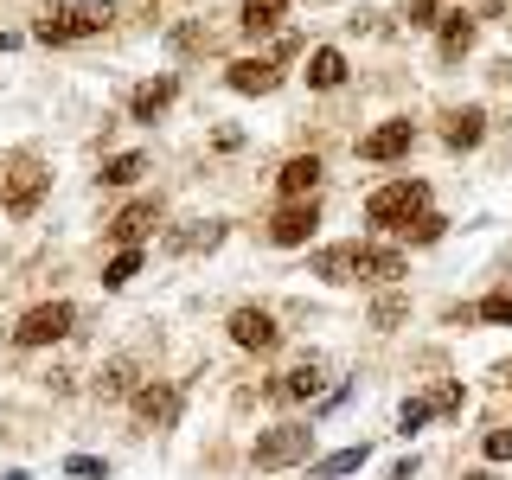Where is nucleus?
Instances as JSON below:
<instances>
[{
	"label": "nucleus",
	"instance_id": "f257e3e1",
	"mask_svg": "<svg viewBox=\"0 0 512 480\" xmlns=\"http://www.w3.org/2000/svg\"><path fill=\"white\" fill-rule=\"evenodd\" d=\"M109 20H116V7L109 0H58V7L39 13V39L45 45H71V39H90V32H109Z\"/></svg>",
	"mask_w": 512,
	"mask_h": 480
},
{
	"label": "nucleus",
	"instance_id": "f03ea898",
	"mask_svg": "<svg viewBox=\"0 0 512 480\" xmlns=\"http://www.w3.org/2000/svg\"><path fill=\"white\" fill-rule=\"evenodd\" d=\"M416 212H429V186L423 180H391V186H378L372 199H365V218L384 224V231H404Z\"/></svg>",
	"mask_w": 512,
	"mask_h": 480
},
{
	"label": "nucleus",
	"instance_id": "7ed1b4c3",
	"mask_svg": "<svg viewBox=\"0 0 512 480\" xmlns=\"http://www.w3.org/2000/svg\"><path fill=\"white\" fill-rule=\"evenodd\" d=\"M71 327H77V308H71V301H45V308H26V314H20L13 340H20V346H52V340H64Z\"/></svg>",
	"mask_w": 512,
	"mask_h": 480
},
{
	"label": "nucleus",
	"instance_id": "20e7f679",
	"mask_svg": "<svg viewBox=\"0 0 512 480\" xmlns=\"http://www.w3.org/2000/svg\"><path fill=\"white\" fill-rule=\"evenodd\" d=\"M308 442H314V429H301V423H282V429H263L256 436V448H250V461L256 468H288V461H301L308 455Z\"/></svg>",
	"mask_w": 512,
	"mask_h": 480
},
{
	"label": "nucleus",
	"instance_id": "39448f33",
	"mask_svg": "<svg viewBox=\"0 0 512 480\" xmlns=\"http://www.w3.org/2000/svg\"><path fill=\"white\" fill-rule=\"evenodd\" d=\"M180 404H186L180 384H141L135 391V423L141 429H173L180 423Z\"/></svg>",
	"mask_w": 512,
	"mask_h": 480
},
{
	"label": "nucleus",
	"instance_id": "423d86ee",
	"mask_svg": "<svg viewBox=\"0 0 512 480\" xmlns=\"http://www.w3.org/2000/svg\"><path fill=\"white\" fill-rule=\"evenodd\" d=\"M45 186H52V173L26 160L20 173H7V192H0V205H7L13 218H32V212H39V199H45Z\"/></svg>",
	"mask_w": 512,
	"mask_h": 480
},
{
	"label": "nucleus",
	"instance_id": "0eeeda50",
	"mask_svg": "<svg viewBox=\"0 0 512 480\" xmlns=\"http://www.w3.org/2000/svg\"><path fill=\"white\" fill-rule=\"evenodd\" d=\"M314 224H320V212H314V199H295V205H282L276 218H269V237H276L282 250H301L314 237Z\"/></svg>",
	"mask_w": 512,
	"mask_h": 480
},
{
	"label": "nucleus",
	"instance_id": "6e6552de",
	"mask_svg": "<svg viewBox=\"0 0 512 480\" xmlns=\"http://www.w3.org/2000/svg\"><path fill=\"white\" fill-rule=\"evenodd\" d=\"M231 340L244 346V352H276L282 327H276V320H269L263 308H237V314H231Z\"/></svg>",
	"mask_w": 512,
	"mask_h": 480
},
{
	"label": "nucleus",
	"instance_id": "1a4fd4ad",
	"mask_svg": "<svg viewBox=\"0 0 512 480\" xmlns=\"http://www.w3.org/2000/svg\"><path fill=\"white\" fill-rule=\"evenodd\" d=\"M224 84H231L237 96H269L282 84V64H269V58H237L231 71H224Z\"/></svg>",
	"mask_w": 512,
	"mask_h": 480
},
{
	"label": "nucleus",
	"instance_id": "9d476101",
	"mask_svg": "<svg viewBox=\"0 0 512 480\" xmlns=\"http://www.w3.org/2000/svg\"><path fill=\"white\" fill-rule=\"evenodd\" d=\"M314 276L320 282H359L365 276V244H333L314 256Z\"/></svg>",
	"mask_w": 512,
	"mask_h": 480
},
{
	"label": "nucleus",
	"instance_id": "9b49d317",
	"mask_svg": "<svg viewBox=\"0 0 512 480\" xmlns=\"http://www.w3.org/2000/svg\"><path fill=\"white\" fill-rule=\"evenodd\" d=\"M276 186L288 192V205H295V199H314V186H320V154H295V160H282Z\"/></svg>",
	"mask_w": 512,
	"mask_h": 480
},
{
	"label": "nucleus",
	"instance_id": "f8f14e48",
	"mask_svg": "<svg viewBox=\"0 0 512 480\" xmlns=\"http://www.w3.org/2000/svg\"><path fill=\"white\" fill-rule=\"evenodd\" d=\"M410 135H416L410 122H384V128H372V135L359 141V160H397V154H410Z\"/></svg>",
	"mask_w": 512,
	"mask_h": 480
},
{
	"label": "nucleus",
	"instance_id": "ddd939ff",
	"mask_svg": "<svg viewBox=\"0 0 512 480\" xmlns=\"http://www.w3.org/2000/svg\"><path fill=\"white\" fill-rule=\"evenodd\" d=\"M148 224H154V199H135V205H122V212L109 218V237H116L122 250H135L141 237H148Z\"/></svg>",
	"mask_w": 512,
	"mask_h": 480
},
{
	"label": "nucleus",
	"instance_id": "4468645a",
	"mask_svg": "<svg viewBox=\"0 0 512 480\" xmlns=\"http://www.w3.org/2000/svg\"><path fill=\"white\" fill-rule=\"evenodd\" d=\"M480 135H487V109H480V103H468V109H455V116H448V128H442V141H448V148H474V141Z\"/></svg>",
	"mask_w": 512,
	"mask_h": 480
},
{
	"label": "nucleus",
	"instance_id": "2eb2a0df",
	"mask_svg": "<svg viewBox=\"0 0 512 480\" xmlns=\"http://www.w3.org/2000/svg\"><path fill=\"white\" fill-rule=\"evenodd\" d=\"M173 96H180V84H173V77H154V84H141L135 96H128V116H135V122H154Z\"/></svg>",
	"mask_w": 512,
	"mask_h": 480
},
{
	"label": "nucleus",
	"instance_id": "dca6fc26",
	"mask_svg": "<svg viewBox=\"0 0 512 480\" xmlns=\"http://www.w3.org/2000/svg\"><path fill=\"white\" fill-rule=\"evenodd\" d=\"M320 372H327V365H320L314 352H308V359H301L295 372H282L276 384H269V391H276V397H314V391H320Z\"/></svg>",
	"mask_w": 512,
	"mask_h": 480
},
{
	"label": "nucleus",
	"instance_id": "f3484780",
	"mask_svg": "<svg viewBox=\"0 0 512 480\" xmlns=\"http://www.w3.org/2000/svg\"><path fill=\"white\" fill-rule=\"evenodd\" d=\"M308 84H314V90H340V84H346V58L333 52V45H320V52L308 58Z\"/></svg>",
	"mask_w": 512,
	"mask_h": 480
},
{
	"label": "nucleus",
	"instance_id": "a211bd4d",
	"mask_svg": "<svg viewBox=\"0 0 512 480\" xmlns=\"http://www.w3.org/2000/svg\"><path fill=\"white\" fill-rule=\"evenodd\" d=\"M365 455H372V448H365V442H359V448H340V455L314 461L308 474H314V480H340V474H359V468H365Z\"/></svg>",
	"mask_w": 512,
	"mask_h": 480
},
{
	"label": "nucleus",
	"instance_id": "6ab92c4d",
	"mask_svg": "<svg viewBox=\"0 0 512 480\" xmlns=\"http://www.w3.org/2000/svg\"><path fill=\"white\" fill-rule=\"evenodd\" d=\"M468 45H474V20H468V13H448V20H442V58L455 64Z\"/></svg>",
	"mask_w": 512,
	"mask_h": 480
},
{
	"label": "nucleus",
	"instance_id": "aec40b11",
	"mask_svg": "<svg viewBox=\"0 0 512 480\" xmlns=\"http://www.w3.org/2000/svg\"><path fill=\"white\" fill-rule=\"evenodd\" d=\"M404 250H372V244H365V276H372V282H397V276H404Z\"/></svg>",
	"mask_w": 512,
	"mask_h": 480
},
{
	"label": "nucleus",
	"instance_id": "412c9836",
	"mask_svg": "<svg viewBox=\"0 0 512 480\" xmlns=\"http://www.w3.org/2000/svg\"><path fill=\"white\" fill-rule=\"evenodd\" d=\"M218 244H224V224L218 218L192 224V231H173V250H218Z\"/></svg>",
	"mask_w": 512,
	"mask_h": 480
},
{
	"label": "nucleus",
	"instance_id": "4be33fe9",
	"mask_svg": "<svg viewBox=\"0 0 512 480\" xmlns=\"http://www.w3.org/2000/svg\"><path fill=\"white\" fill-rule=\"evenodd\" d=\"M128 391H135V365H128V359H109L103 378H96V397H128Z\"/></svg>",
	"mask_w": 512,
	"mask_h": 480
},
{
	"label": "nucleus",
	"instance_id": "5701e85b",
	"mask_svg": "<svg viewBox=\"0 0 512 480\" xmlns=\"http://www.w3.org/2000/svg\"><path fill=\"white\" fill-rule=\"evenodd\" d=\"M282 13H288V0H244V32H269V26H282Z\"/></svg>",
	"mask_w": 512,
	"mask_h": 480
},
{
	"label": "nucleus",
	"instance_id": "b1692460",
	"mask_svg": "<svg viewBox=\"0 0 512 480\" xmlns=\"http://www.w3.org/2000/svg\"><path fill=\"white\" fill-rule=\"evenodd\" d=\"M141 173H148V154H116V160L103 167V186H135Z\"/></svg>",
	"mask_w": 512,
	"mask_h": 480
},
{
	"label": "nucleus",
	"instance_id": "393cba45",
	"mask_svg": "<svg viewBox=\"0 0 512 480\" xmlns=\"http://www.w3.org/2000/svg\"><path fill=\"white\" fill-rule=\"evenodd\" d=\"M404 320H410V301H404V295H378V301H372V327H378V333L404 327Z\"/></svg>",
	"mask_w": 512,
	"mask_h": 480
},
{
	"label": "nucleus",
	"instance_id": "a878e982",
	"mask_svg": "<svg viewBox=\"0 0 512 480\" xmlns=\"http://www.w3.org/2000/svg\"><path fill=\"white\" fill-rule=\"evenodd\" d=\"M141 276V250H116V263L103 269V288H128Z\"/></svg>",
	"mask_w": 512,
	"mask_h": 480
},
{
	"label": "nucleus",
	"instance_id": "bb28decb",
	"mask_svg": "<svg viewBox=\"0 0 512 480\" xmlns=\"http://www.w3.org/2000/svg\"><path fill=\"white\" fill-rule=\"evenodd\" d=\"M442 231H448V218H436V212H416V218H410L397 237H410V244H436Z\"/></svg>",
	"mask_w": 512,
	"mask_h": 480
},
{
	"label": "nucleus",
	"instance_id": "cd10ccee",
	"mask_svg": "<svg viewBox=\"0 0 512 480\" xmlns=\"http://www.w3.org/2000/svg\"><path fill=\"white\" fill-rule=\"evenodd\" d=\"M429 416H436V404H429V397H410V404L397 410V436H410V429H423Z\"/></svg>",
	"mask_w": 512,
	"mask_h": 480
},
{
	"label": "nucleus",
	"instance_id": "c85d7f7f",
	"mask_svg": "<svg viewBox=\"0 0 512 480\" xmlns=\"http://www.w3.org/2000/svg\"><path fill=\"white\" fill-rule=\"evenodd\" d=\"M474 320H493V327H512V295H487L474 308Z\"/></svg>",
	"mask_w": 512,
	"mask_h": 480
},
{
	"label": "nucleus",
	"instance_id": "c756f323",
	"mask_svg": "<svg viewBox=\"0 0 512 480\" xmlns=\"http://www.w3.org/2000/svg\"><path fill=\"white\" fill-rule=\"evenodd\" d=\"M64 474H77V480H109V468H103L96 455H71V461H64Z\"/></svg>",
	"mask_w": 512,
	"mask_h": 480
},
{
	"label": "nucleus",
	"instance_id": "7c9ffc66",
	"mask_svg": "<svg viewBox=\"0 0 512 480\" xmlns=\"http://www.w3.org/2000/svg\"><path fill=\"white\" fill-rule=\"evenodd\" d=\"M487 461H512V429H493L487 436Z\"/></svg>",
	"mask_w": 512,
	"mask_h": 480
},
{
	"label": "nucleus",
	"instance_id": "2f4dec72",
	"mask_svg": "<svg viewBox=\"0 0 512 480\" xmlns=\"http://www.w3.org/2000/svg\"><path fill=\"white\" fill-rule=\"evenodd\" d=\"M436 7L442 0H410V26H436Z\"/></svg>",
	"mask_w": 512,
	"mask_h": 480
},
{
	"label": "nucleus",
	"instance_id": "473e14b6",
	"mask_svg": "<svg viewBox=\"0 0 512 480\" xmlns=\"http://www.w3.org/2000/svg\"><path fill=\"white\" fill-rule=\"evenodd\" d=\"M429 404H436V410H448V416H455V410H461V384H442V391H436V397H429Z\"/></svg>",
	"mask_w": 512,
	"mask_h": 480
},
{
	"label": "nucleus",
	"instance_id": "72a5a7b5",
	"mask_svg": "<svg viewBox=\"0 0 512 480\" xmlns=\"http://www.w3.org/2000/svg\"><path fill=\"white\" fill-rule=\"evenodd\" d=\"M461 480H493V474H487V468H474V474H461Z\"/></svg>",
	"mask_w": 512,
	"mask_h": 480
},
{
	"label": "nucleus",
	"instance_id": "f704fd0d",
	"mask_svg": "<svg viewBox=\"0 0 512 480\" xmlns=\"http://www.w3.org/2000/svg\"><path fill=\"white\" fill-rule=\"evenodd\" d=\"M7 480H32V474H20V468H13V474H7Z\"/></svg>",
	"mask_w": 512,
	"mask_h": 480
},
{
	"label": "nucleus",
	"instance_id": "c9c22d12",
	"mask_svg": "<svg viewBox=\"0 0 512 480\" xmlns=\"http://www.w3.org/2000/svg\"><path fill=\"white\" fill-rule=\"evenodd\" d=\"M506 384H512V372H506Z\"/></svg>",
	"mask_w": 512,
	"mask_h": 480
}]
</instances>
